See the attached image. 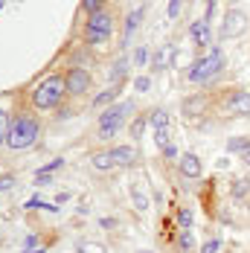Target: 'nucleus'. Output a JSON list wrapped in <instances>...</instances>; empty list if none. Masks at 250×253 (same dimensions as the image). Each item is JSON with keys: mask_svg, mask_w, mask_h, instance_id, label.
<instances>
[{"mask_svg": "<svg viewBox=\"0 0 250 253\" xmlns=\"http://www.w3.org/2000/svg\"><path fill=\"white\" fill-rule=\"evenodd\" d=\"M55 169H64V160H61V157H55V160H50V163L38 166V172H35V177H38V175H52Z\"/></svg>", "mask_w": 250, "mask_h": 253, "instance_id": "27", "label": "nucleus"}, {"mask_svg": "<svg viewBox=\"0 0 250 253\" xmlns=\"http://www.w3.org/2000/svg\"><path fill=\"white\" fill-rule=\"evenodd\" d=\"M154 143H157L160 152H166L169 146H175V143H172V128H157V131H154Z\"/></svg>", "mask_w": 250, "mask_h": 253, "instance_id": "20", "label": "nucleus"}, {"mask_svg": "<svg viewBox=\"0 0 250 253\" xmlns=\"http://www.w3.org/2000/svg\"><path fill=\"white\" fill-rule=\"evenodd\" d=\"M134 90H137V93H149L151 90V76H137L134 79Z\"/></svg>", "mask_w": 250, "mask_h": 253, "instance_id": "30", "label": "nucleus"}, {"mask_svg": "<svg viewBox=\"0 0 250 253\" xmlns=\"http://www.w3.org/2000/svg\"><path fill=\"white\" fill-rule=\"evenodd\" d=\"M177 172L183 177H192L195 180V177L204 175V163H201V157L195 152H186V154L177 157Z\"/></svg>", "mask_w": 250, "mask_h": 253, "instance_id": "8", "label": "nucleus"}, {"mask_svg": "<svg viewBox=\"0 0 250 253\" xmlns=\"http://www.w3.org/2000/svg\"><path fill=\"white\" fill-rule=\"evenodd\" d=\"M131 114H134V102H114L111 108H105L99 114V131H96V137H99V140L114 137V134L125 126V120H128Z\"/></svg>", "mask_w": 250, "mask_h": 253, "instance_id": "4", "label": "nucleus"}, {"mask_svg": "<svg viewBox=\"0 0 250 253\" xmlns=\"http://www.w3.org/2000/svg\"><path fill=\"white\" fill-rule=\"evenodd\" d=\"M9 131H12V117H9V111H6V108H0V146H6Z\"/></svg>", "mask_w": 250, "mask_h": 253, "instance_id": "21", "label": "nucleus"}, {"mask_svg": "<svg viewBox=\"0 0 250 253\" xmlns=\"http://www.w3.org/2000/svg\"><path fill=\"white\" fill-rule=\"evenodd\" d=\"M44 204H47V201H41L38 195H32V198L24 204V210H44Z\"/></svg>", "mask_w": 250, "mask_h": 253, "instance_id": "34", "label": "nucleus"}, {"mask_svg": "<svg viewBox=\"0 0 250 253\" xmlns=\"http://www.w3.org/2000/svg\"><path fill=\"white\" fill-rule=\"evenodd\" d=\"M125 73H128V58L120 55V58H117V64L111 67V84H120V82L125 79Z\"/></svg>", "mask_w": 250, "mask_h": 253, "instance_id": "19", "label": "nucleus"}, {"mask_svg": "<svg viewBox=\"0 0 250 253\" xmlns=\"http://www.w3.org/2000/svg\"><path fill=\"white\" fill-rule=\"evenodd\" d=\"M180 9H183V0H169V9H166L169 21H175L177 15H180Z\"/></svg>", "mask_w": 250, "mask_h": 253, "instance_id": "31", "label": "nucleus"}, {"mask_svg": "<svg viewBox=\"0 0 250 253\" xmlns=\"http://www.w3.org/2000/svg\"><path fill=\"white\" fill-rule=\"evenodd\" d=\"M166 157H169V160H175V157H180V154H177V146H169V149H166Z\"/></svg>", "mask_w": 250, "mask_h": 253, "instance_id": "38", "label": "nucleus"}, {"mask_svg": "<svg viewBox=\"0 0 250 253\" xmlns=\"http://www.w3.org/2000/svg\"><path fill=\"white\" fill-rule=\"evenodd\" d=\"M111 152H114L117 166H134V160H137V149H131V146H114Z\"/></svg>", "mask_w": 250, "mask_h": 253, "instance_id": "14", "label": "nucleus"}, {"mask_svg": "<svg viewBox=\"0 0 250 253\" xmlns=\"http://www.w3.org/2000/svg\"><path fill=\"white\" fill-rule=\"evenodd\" d=\"M38 134H41V123L32 114H18V117H12V131H9L6 146L12 152H24L29 146H35Z\"/></svg>", "mask_w": 250, "mask_h": 253, "instance_id": "2", "label": "nucleus"}, {"mask_svg": "<svg viewBox=\"0 0 250 253\" xmlns=\"http://www.w3.org/2000/svg\"><path fill=\"white\" fill-rule=\"evenodd\" d=\"M15 3H21V0H15Z\"/></svg>", "mask_w": 250, "mask_h": 253, "instance_id": "44", "label": "nucleus"}, {"mask_svg": "<svg viewBox=\"0 0 250 253\" xmlns=\"http://www.w3.org/2000/svg\"><path fill=\"white\" fill-rule=\"evenodd\" d=\"M15 183H18V177L15 175H0V192H9Z\"/></svg>", "mask_w": 250, "mask_h": 253, "instance_id": "32", "label": "nucleus"}, {"mask_svg": "<svg viewBox=\"0 0 250 253\" xmlns=\"http://www.w3.org/2000/svg\"><path fill=\"white\" fill-rule=\"evenodd\" d=\"M140 18H143V6H134L131 12H128V18H125V41H131V35L137 32V26H140Z\"/></svg>", "mask_w": 250, "mask_h": 253, "instance_id": "15", "label": "nucleus"}, {"mask_svg": "<svg viewBox=\"0 0 250 253\" xmlns=\"http://www.w3.org/2000/svg\"><path fill=\"white\" fill-rule=\"evenodd\" d=\"M67 96H70V93H67V79L61 76V73H50L44 82H38V84L29 90V102H32V108H38V111L61 108Z\"/></svg>", "mask_w": 250, "mask_h": 253, "instance_id": "1", "label": "nucleus"}, {"mask_svg": "<svg viewBox=\"0 0 250 253\" xmlns=\"http://www.w3.org/2000/svg\"><path fill=\"white\" fill-rule=\"evenodd\" d=\"M21 253H47V248H41V245H38V248H24Z\"/></svg>", "mask_w": 250, "mask_h": 253, "instance_id": "39", "label": "nucleus"}, {"mask_svg": "<svg viewBox=\"0 0 250 253\" xmlns=\"http://www.w3.org/2000/svg\"><path fill=\"white\" fill-rule=\"evenodd\" d=\"M84 32H114V18H111V12L105 9V12H96V15H87V21H84Z\"/></svg>", "mask_w": 250, "mask_h": 253, "instance_id": "9", "label": "nucleus"}, {"mask_svg": "<svg viewBox=\"0 0 250 253\" xmlns=\"http://www.w3.org/2000/svg\"><path fill=\"white\" fill-rule=\"evenodd\" d=\"M90 166H93L96 172H111V169H117L114 152H111V149H105V152H96L93 157H90Z\"/></svg>", "mask_w": 250, "mask_h": 253, "instance_id": "12", "label": "nucleus"}, {"mask_svg": "<svg viewBox=\"0 0 250 253\" xmlns=\"http://www.w3.org/2000/svg\"><path fill=\"white\" fill-rule=\"evenodd\" d=\"M221 111L230 117H250V93L248 90H233L221 102Z\"/></svg>", "mask_w": 250, "mask_h": 253, "instance_id": "5", "label": "nucleus"}, {"mask_svg": "<svg viewBox=\"0 0 250 253\" xmlns=\"http://www.w3.org/2000/svg\"><path fill=\"white\" fill-rule=\"evenodd\" d=\"M99 224L105 230H114V227H117V218H108V215H105V218H99Z\"/></svg>", "mask_w": 250, "mask_h": 253, "instance_id": "35", "label": "nucleus"}, {"mask_svg": "<svg viewBox=\"0 0 250 253\" xmlns=\"http://www.w3.org/2000/svg\"><path fill=\"white\" fill-rule=\"evenodd\" d=\"M175 55H177L175 44H163L160 50H154V55H151V67L154 70H166V67L175 64Z\"/></svg>", "mask_w": 250, "mask_h": 253, "instance_id": "10", "label": "nucleus"}, {"mask_svg": "<svg viewBox=\"0 0 250 253\" xmlns=\"http://www.w3.org/2000/svg\"><path fill=\"white\" fill-rule=\"evenodd\" d=\"M35 245H38V236H35V233H29V236L24 239V248H35Z\"/></svg>", "mask_w": 250, "mask_h": 253, "instance_id": "36", "label": "nucleus"}, {"mask_svg": "<svg viewBox=\"0 0 250 253\" xmlns=\"http://www.w3.org/2000/svg\"><path fill=\"white\" fill-rule=\"evenodd\" d=\"M224 61L227 58H224V52L221 50H209L207 55H201L198 61L189 67L186 79H189L192 84H207V82H212V79L224 70Z\"/></svg>", "mask_w": 250, "mask_h": 253, "instance_id": "3", "label": "nucleus"}, {"mask_svg": "<svg viewBox=\"0 0 250 253\" xmlns=\"http://www.w3.org/2000/svg\"><path fill=\"white\" fill-rule=\"evenodd\" d=\"M169 123H172V117H169L166 108H157V111L149 114V126L154 128V131H157V128H169Z\"/></svg>", "mask_w": 250, "mask_h": 253, "instance_id": "16", "label": "nucleus"}, {"mask_svg": "<svg viewBox=\"0 0 250 253\" xmlns=\"http://www.w3.org/2000/svg\"><path fill=\"white\" fill-rule=\"evenodd\" d=\"M192 245H195L192 230H180V236H177V251H180V253H189V251H192Z\"/></svg>", "mask_w": 250, "mask_h": 253, "instance_id": "24", "label": "nucleus"}, {"mask_svg": "<svg viewBox=\"0 0 250 253\" xmlns=\"http://www.w3.org/2000/svg\"><path fill=\"white\" fill-rule=\"evenodd\" d=\"M64 79H67V93L70 96H84L90 90V73L84 67H70L64 73Z\"/></svg>", "mask_w": 250, "mask_h": 253, "instance_id": "7", "label": "nucleus"}, {"mask_svg": "<svg viewBox=\"0 0 250 253\" xmlns=\"http://www.w3.org/2000/svg\"><path fill=\"white\" fill-rule=\"evenodd\" d=\"M55 117H58V120H70V117H73V111H70V108H58V114H55Z\"/></svg>", "mask_w": 250, "mask_h": 253, "instance_id": "37", "label": "nucleus"}, {"mask_svg": "<svg viewBox=\"0 0 250 253\" xmlns=\"http://www.w3.org/2000/svg\"><path fill=\"white\" fill-rule=\"evenodd\" d=\"M221 251V242L218 239H209L207 245H201V253H218Z\"/></svg>", "mask_w": 250, "mask_h": 253, "instance_id": "33", "label": "nucleus"}, {"mask_svg": "<svg viewBox=\"0 0 250 253\" xmlns=\"http://www.w3.org/2000/svg\"><path fill=\"white\" fill-rule=\"evenodd\" d=\"M131 204H134L137 212H146V210H149V195H146L140 186H131Z\"/></svg>", "mask_w": 250, "mask_h": 253, "instance_id": "18", "label": "nucleus"}, {"mask_svg": "<svg viewBox=\"0 0 250 253\" xmlns=\"http://www.w3.org/2000/svg\"><path fill=\"white\" fill-rule=\"evenodd\" d=\"M79 253H108V248L99 245V242H82L79 245Z\"/></svg>", "mask_w": 250, "mask_h": 253, "instance_id": "29", "label": "nucleus"}, {"mask_svg": "<svg viewBox=\"0 0 250 253\" xmlns=\"http://www.w3.org/2000/svg\"><path fill=\"white\" fill-rule=\"evenodd\" d=\"M64 201H70V195H67V192H58V198H55V204H64Z\"/></svg>", "mask_w": 250, "mask_h": 253, "instance_id": "40", "label": "nucleus"}, {"mask_svg": "<svg viewBox=\"0 0 250 253\" xmlns=\"http://www.w3.org/2000/svg\"><path fill=\"white\" fill-rule=\"evenodd\" d=\"M146 128H149V114H137L131 120V140H140L146 134Z\"/></svg>", "mask_w": 250, "mask_h": 253, "instance_id": "17", "label": "nucleus"}, {"mask_svg": "<svg viewBox=\"0 0 250 253\" xmlns=\"http://www.w3.org/2000/svg\"><path fill=\"white\" fill-rule=\"evenodd\" d=\"M0 9H3V0H0Z\"/></svg>", "mask_w": 250, "mask_h": 253, "instance_id": "43", "label": "nucleus"}, {"mask_svg": "<svg viewBox=\"0 0 250 253\" xmlns=\"http://www.w3.org/2000/svg\"><path fill=\"white\" fill-rule=\"evenodd\" d=\"M248 29V15L242 9H230L224 12V24H221V38H239Z\"/></svg>", "mask_w": 250, "mask_h": 253, "instance_id": "6", "label": "nucleus"}, {"mask_svg": "<svg viewBox=\"0 0 250 253\" xmlns=\"http://www.w3.org/2000/svg\"><path fill=\"white\" fill-rule=\"evenodd\" d=\"M117 96H120V84H111L108 90H102V93H96L90 105H93L96 111H105V108H111V105L117 102Z\"/></svg>", "mask_w": 250, "mask_h": 253, "instance_id": "13", "label": "nucleus"}, {"mask_svg": "<svg viewBox=\"0 0 250 253\" xmlns=\"http://www.w3.org/2000/svg\"><path fill=\"white\" fill-rule=\"evenodd\" d=\"M131 61H134V67H146V64L151 61L149 47H137V50H134V55H131Z\"/></svg>", "mask_w": 250, "mask_h": 253, "instance_id": "25", "label": "nucleus"}, {"mask_svg": "<svg viewBox=\"0 0 250 253\" xmlns=\"http://www.w3.org/2000/svg\"><path fill=\"white\" fill-rule=\"evenodd\" d=\"M140 253H151V251H140Z\"/></svg>", "mask_w": 250, "mask_h": 253, "instance_id": "42", "label": "nucleus"}, {"mask_svg": "<svg viewBox=\"0 0 250 253\" xmlns=\"http://www.w3.org/2000/svg\"><path fill=\"white\" fill-rule=\"evenodd\" d=\"M189 35H192V41L198 47H209V41H212V32H209L207 21H195V24L189 26Z\"/></svg>", "mask_w": 250, "mask_h": 253, "instance_id": "11", "label": "nucleus"}, {"mask_svg": "<svg viewBox=\"0 0 250 253\" xmlns=\"http://www.w3.org/2000/svg\"><path fill=\"white\" fill-rule=\"evenodd\" d=\"M105 3H108V0H82V12H84V15L105 12Z\"/></svg>", "mask_w": 250, "mask_h": 253, "instance_id": "26", "label": "nucleus"}, {"mask_svg": "<svg viewBox=\"0 0 250 253\" xmlns=\"http://www.w3.org/2000/svg\"><path fill=\"white\" fill-rule=\"evenodd\" d=\"M175 221L180 230H192V221H195V215H192V210H186V207H180L175 212Z\"/></svg>", "mask_w": 250, "mask_h": 253, "instance_id": "22", "label": "nucleus"}, {"mask_svg": "<svg viewBox=\"0 0 250 253\" xmlns=\"http://www.w3.org/2000/svg\"><path fill=\"white\" fill-rule=\"evenodd\" d=\"M242 160H245V163L250 166V149H245V152H242Z\"/></svg>", "mask_w": 250, "mask_h": 253, "instance_id": "41", "label": "nucleus"}, {"mask_svg": "<svg viewBox=\"0 0 250 253\" xmlns=\"http://www.w3.org/2000/svg\"><path fill=\"white\" fill-rule=\"evenodd\" d=\"M233 195H236L239 201H242V198H248V195H250V180H245V177H242V180H236V183H233Z\"/></svg>", "mask_w": 250, "mask_h": 253, "instance_id": "28", "label": "nucleus"}, {"mask_svg": "<svg viewBox=\"0 0 250 253\" xmlns=\"http://www.w3.org/2000/svg\"><path fill=\"white\" fill-rule=\"evenodd\" d=\"M245 149H250V137H233V140H227V152L242 154Z\"/></svg>", "mask_w": 250, "mask_h": 253, "instance_id": "23", "label": "nucleus"}]
</instances>
